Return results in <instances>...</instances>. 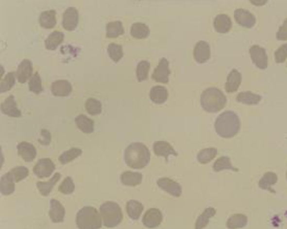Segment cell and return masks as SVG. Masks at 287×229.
<instances>
[{
    "label": "cell",
    "instance_id": "cell-1",
    "mask_svg": "<svg viewBox=\"0 0 287 229\" xmlns=\"http://www.w3.org/2000/svg\"><path fill=\"white\" fill-rule=\"evenodd\" d=\"M150 152L143 143H133L130 144L125 151V161L132 169L140 170L149 164Z\"/></svg>",
    "mask_w": 287,
    "mask_h": 229
},
{
    "label": "cell",
    "instance_id": "cell-2",
    "mask_svg": "<svg viewBox=\"0 0 287 229\" xmlns=\"http://www.w3.org/2000/svg\"><path fill=\"white\" fill-rule=\"evenodd\" d=\"M215 130L221 137L232 138L240 130V120L238 115L232 111L223 112L216 119Z\"/></svg>",
    "mask_w": 287,
    "mask_h": 229
},
{
    "label": "cell",
    "instance_id": "cell-3",
    "mask_svg": "<svg viewBox=\"0 0 287 229\" xmlns=\"http://www.w3.org/2000/svg\"><path fill=\"white\" fill-rule=\"evenodd\" d=\"M201 103L204 111L218 113L227 104V98L221 90L211 87L204 90L201 94Z\"/></svg>",
    "mask_w": 287,
    "mask_h": 229
},
{
    "label": "cell",
    "instance_id": "cell-4",
    "mask_svg": "<svg viewBox=\"0 0 287 229\" xmlns=\"http://www.w3.org/2000/svg\"><path fill=\"white\" fill-rule=\"evenodd\" d=\"M76 224L80 229H99L103 223L100 212L92 206H85L78 212Z\"/></svg>",
    "mask_w": 287,
    "mask_h": 229
},
{
    "label": "cell",
    "instance_id": "cell-5",
    "mask_svg": "<svg viewBox=\"0 0 287 229\" xmlns=\"http://www.w3.org/2000/svg\"><path fill=\"white\" fill-rule=\"evenodd\" d=\"M101 216L102 223L106 228L112 229L121 223L123 221V212L120 206L114 201H107L100 206Z\"/></svg>",
    "mask_w": 287,
    "mask_h": 229
},
{
    "label": "cell",
    "instance_id": "cell-6",
    "mask_svg": "<svg viewBox=\"0 0 287 229\" xmlns=\"http://www.w3.org/2000/svg\"><path fill=\"white\" fill-rule=\"evenodd\" d=\"M55 169V164L51 159L44 158L38 160L34 167V173L38 178H46L51 177Z\"/></svg>",
    "mask_w": 287,
    "mask_h": 229
},
{
    "label": "cell",
    "instance_id": "cell-7",
    "mask_svg": "<svg viewBox=\"0 0 287 229\" xmlns=\"http://www.w3.org/2000/svg\"><path fill=\"white\" fill-rule=\"evenodd\" d=\"M170 70L169 67L168 60L163 57L159 61V65L157 66L152 74V79L158 83H167L169 82V76Z\"/></svg>",
    "mask_w": 287,
    "mask_h": 229
},
{
    "label": "cell",
    "instance_id": "cell-8",
    "mask_svg": "<svg viewBox=\"0 0 287 229\" xmlns=\"http://www.w3.org/2000/svg\"><path fill=\"white\" fill-rule=\"evenodd\" d=\"M157 184L159 186V188H161L162 190L168 193L169 195H172L174 197H180L183 193V189L181 185L175 181V180L168 178V177H163L160 178L157 181Z\"/></svg>",
    "mask_w": 287,
    "mask_h": 229
},
{
    "label": "cell",
    "instance_id": "cell-9",
    "mask_svg": "<svg viewBox=\"0 0 287 229\" xmlns=\"http://www.w3.org/2000/svg\"><path fill=\"white\" fill-rule=\"evenodd\" d=\"M79 24V11L75 7H68L64 11L63 27L67 31L75 30Z\"/></svg>",
    "mask_w": 287,
    "mask_h": 229
},
{
    "label": "cell",
    "instance_id": "cell-10",
    "mask_svg": "<svg viewBox=\"0 0 287 229\" xmlns=\"http://www.w3.org/2000/svg\"><path fill=\"white\" fill-rule=\"evenodd\" d=\"M163 215L159 209L151 208L146 212L143 215L142 222L147 228L154 229L160 225L162 222Z\"/></svg>",
    "mask_w": 287,
    "mask_h": 229
},
{
    "label": "cell",
    "instance_id": "cell-11",
    "mask_svg": "<svg viewBox=\"0 0 287 229\" xmlns=\"http://www.w3.org/2000/svg\"><path fill=\"white\" fill-rule=\"evenodd\" d=\"M194 60L201 64L206 63L208 60L210 59L211 48L207 42L203 41V40L198 42L194 46Z\"/></svg>",
    "mask_w": 287,
    "mask_h": 229
},
{
    "label": "cell",
    "instance_id": "cell-12",
    "mask_svg": "<svg viewBox=\"0 0 287 229\" xmlns=\"http://www.w3.org/2000/svg\"><path fill=\"white\" fill-rule=\"evenodd\" d=\"M33 72H34V66L31 61L28 59L21 61L16 72L18 82L21 83H26L34 75Z\"/></svg>",
    "mask_w": 287,
    "mask_h": 229
},
{
    "label": "cell",
    "instance_id": "cell-13",
    "mask_svg": "<svg viewBox=\"0 0 287 229\" xmlns=\"http://www.w3.org/2000/svg\"><path fill=\"white\" fill-rule=\"evenodd\" d=\"M235 19L238 24L246 28H252L256 23V17L245 9L236 10Z\"/></svg>",
    "mask_w": 287,
    "mask_h": 229
},
{
    "label": "cell",
    "instance_id": "cell-14",
    "mask_svg": "<svg viewBox=\"0 0 287 229\" xmlns=\"http://www.w3.org/2000/svg\"><path fill=\"white\" fill-rule=\"evenodd\" d=\"M249 52L254 64L261 69H265L268 66V58L265 50L257 45H253V47H251Z\"/></svg>",
    "mask_w": 287,
    "mask_h": 229
},
{
    "label": "cell",
    "instance_id": "cell-15",
    "mask_svg": "<svg viewBox=\"0 0 287 229\" xmlns=\"http://www.w3.org/2000/svg\"><path fill=\"white\" fill-rule=\"evenodd\" d=\"M1 111L4 114L12 118H20L21 116V112L17 108V101L15 100L14 96L12 95L3 101V103L1 104Z\"/></svg>",
    "mask_w": 287,
    "mask_h": 229
},
{
    "label": "cell",
    "instance_id": "cell-16",
    "mask_svg": "<svg viewBox=\"0 0 287 229\" xmlns=\"http://www.w3.org/2000/svg\"><path fill=\"white\" fill-rule=\"evenodd\" d=\"M73 87L69 81L65 80H56L51 84L52 94L55 97L59 98H65L69 96L72 92Z\"/></svg>",
    "mask_w": 287,
    "mask_h": 229
},
{
    "label": "cell",
    "instance_id": "cell-17",
    "mask_svg": "<svg viewBox=\"0 0 287 229\" xmlns=\"http://www.w3.org/2000/svg\"><path fill=\"white\" fill-rule=\"evenodd\" d=\"M152 148H153V152L155 153V155L159 157H164L166 161H168V157L170 155H173V156L178 155V153L174 149L173 147L165 141L155 142Z\"/></svg>",
    "mask_w": 287,
    "mask_h": 229
},
{
    "label": "cell",
    "instance_id": "cell-18",
    "mask_svg": "<svg viewBox=\"0 0 287 229\" xmlns=\"http://www.w3.org/2000/svg\"><path fill=\"white\" fill-rule=\"evenodd\" d=\"M50 218L54 223H61L64 221L65 217V208L58 200H51V209L49 211Z\"/></svg>",
    "mask_w": 287,
    "mask_h": 229
},
{
    "label": "cell",
    "instance_id": "cell-19",
    "mask_svg": "<svg viewBox=\"0 0 287 229\" xmlns=\"http://www.w3.org/2000/svg\"><path fill=\"white\" fill-rule=\"evenodd\" d=\"M17 152L19 156L21 157L28 163L34 161L37 155V150L35 147L28 142H21L19 143L17 145Z\"/></svg>",
    "mask_w": 287,
    "mask_h": 229
},
{
    "label": "cell",
    "instance_id": "cell-20",
    "mask_svg": "<svg viewBox=\"0 0 287 229\" xmlns=\"http://www.w3.org/2000/svg\"><path fill=\"white\" fill-rule=\"evenodd\" d=\"M241 81H242L241 73L236 69H233L228 74V79L225 83V90L228 93L236 92L239 88Z\"/></svg>",
    "mask_w": 287,
    "mask_h": 229
},
{
    "label": "cell",
    "instance_id": "cell-21",
    "mask_svg": "<svg viewBox=\"0 0 287 229\" xmlns=\"http://www.w3.org/2000/svg\"><path fill=\"white\" fill-rule=\"evenodd\" d=\"M213 26L219 33H227L232 28V21L227 15H218L215 18Z\"/></svg>",
    "mask_w": 287,
    "mask_h": 229
},
{
    "label": "cell",
    "instance_id": "cell-22",
    "mask_svg": "<svg viewBox=\"0 0 287 229\" xmlns=\"http://www.w3.org/2000/svg\"><path fill=\"white\" fill-rule=\"evenodd\" d=\"M16 190V180L10 172L4 174L0 180V191L3 195H11Z\"/></svg>",
    "mask_w": 287,
    "mask_h": 229
},
{
    "label": "cell",
    "instance_id": "cell-23",
    "mask_svg": "<svg viewBox=\"0 0 287 229\" xmlns=\"http://www.w3.org/2000/svg\"><path fill=\"white\" fill-rule=\"evenodd\" d=\"M149 98L155 104H162L168 98V91L166 88L161 85L152 87L149 92Z\"/></svg>",
    "mask_w": 287,
    "mask_h": 229
},
{
    "label": "cell",
    "instance_id": "cell-24",
    "mask_svg": "<svg viewBox=\"0 0 287 229\" xmlns=\"http://www.w3.org/2000/svg\"><path fill=\"white\" fill-rule=\"evenodd\" d=\"M61 179V174L55 173L48 181H38L37 188L42 196H48L51 193L52 189L55 187V185Z\"/></svg>",
    "mask_w": 287,
    "mask_h": 229
},
{
    "label": "cell",
    "instance_id": "cell-25",
    "mask_svg": "<svg viewBox=\"0 0 287 229\" xmlns=\"http://www.w3.org/2000/svg\"><path fill=\"white\" fill-rule=\"evenodd\" d=\"M122 184L128 187H135L141 184L142 181V175L139 172L125 171L120 176Z\"/></svg>",
    "mask_w": 287,
    "mask_h": 229
},
{
    "label": "cell",
    "instance_id": "cell-26",
    "mask_svg": "<svg viewBox=\"0 0 287 229\" xmlns=\"http://www.w3.org/2000/svg\"><path fill=\"white\" fill-rule=\"evenodd\" d=\"M55 16H56V12L54 10L43 11L38 18L39 24L42 28L45 29H51L56 24Z\"/></svg>",
    "mask_w": 287,
    "mask_h": 229
},
{
    "label": "cell",
    "instance_id": "cell-27",
    "mask_svg": "<svg viewBox=\"0 0 287 229\" xmlns=\"http://www.w3.org/2000/svg\"><path fill=\"white\" fill-rule=\"evenodd\" d=\"M64 40V33L60 31L52 32L45 39V48L49 50H55Z\"/></svg>",
    "mask_w": 287,
    "mask_h": 229
},
{
    "label": "cell",
    "instance_id": "cell-28",
    "mask_svg": "<svg viewBox=\"0 0 287 229\" xmlns=\"http://www.w3.org/2000/svg\"><path fill=\"white\" fill-rule=\"evenodd\" d=\"M77 127L85 134H90L94 131V121L84 114H80L75 118Z\"/></svg>",
    "mask_w": 287,
    "mask_h": 229
},
{
    "label": "cell",
    "instance_id": "cell-29",
    "mask_svg": "<svg viewBox=\"0 0 287 229\" xmlns=\"http://www.w3.org/2000/svg\"><path fill=\"white\" fill-rule=\"evenodd\" d=\"M143 205L137 200H129L126 204V212L132 220H138L143 212Z\"/></svg>",
    "mask_w": 287,
    "mask_h": 229
},
{
    "label": "cell",
    "instance_id": "cell-30",
    "mask_svg": "<svg viewBox=\"0 0 287 229\" xmlns=\"http://www.w3.org/2000/svg\"><path fill=\"white\" fill-rule=\"evenodd\" d=\"M150 30L147 25L142 22H135L131 28V35L133 38L143 39L149 37Z\"/></svg>",
    "mask_w": 287,
    "mask_h": 229
},
{
    "label": "cell",
    "instance_id": "cell-31",
    "mask_svg": "<svg viewBox=\"0 0 287 229\" xmlns=\"http://www.w3.org/2000/svg\"><path fill=\"white\" fill-rule=\"evenodd\" d=\"M107 37L109 38H118L119 36L124 34L125 29L123 27L121 21H111L107 23Z\"/></svg>",
    "mask_w": 287,
    "mask_h": 229
},
{
    "label": "cell",
    "instance_id": "cell-32",
    "mask_svg": "<svg viewBox=\"0 0 287 229\" xmlns=\"http://www.w3.org/2000/svg\"><path fill=\"white\" fill-rule=\"evenodd\" d=\"M217 213V211L212 207H209L204 210L203 213L198 217L197 221L195 222V229H204L209 223V221L211 217H213Z\"/></svg>",
    "mask_w": 287,
    "mask_h": 229
},
{
    "label": "cell",
    "instance_id": "cell-33",
    "mask_svg": "<svg viewBox=\"0 0 287 229\" xmlns=\"http://www.w3.org/2000/svg\"><path fill=\"white\" fill-rule=\"evenodd\" d=\"M236 101L239 103L246 105H256L261 101V97L250 91L240 92L236 98Z\"/></svg>",
    "mask_w": 287,
    "mask_h": 229
},
{
    "label": "cell",
    "instance_id": "cell-34",
    "mask_svg": "<svg viewBox=\"0 0 287 229\" xmlns=\"http://www.w3.org/2000/svg\"><path fill=\"white\" fill-rule=\"evenodd\" d=\"M247 224V217L242 214H235L228 218L227 228L230 229H241Z\"/></svg>",
    "mask_w": 287,
    "mask_h": 229
},
{
    "label": "cell",
    "instance_id": "cell-35",
    "mask_svg": "<svg viewBox=\"0 0 287 229\" xmlns=\"http://www.w3.org/2000/svg\"><path fill=\"white\" fill-rule=\"evenodd\" d=\"M213 170L216 172H219L223 170H230L233 171H238V169L233 166L231 160L227 156H222L217 160L213 164Z\"/></svg>",
    "mask_w": 287,
    "mask_h": 229
},
{
    "label": "cell",
    "instance_id": "cell-36",
    "mask_svg": "<svg viewBox=\"0 0 287 229\" xmlns=\"http://www.w3.org/2000/svg\"><path fill=\"white\" fill-rule=\"evenodd\" d=\"M82 154V150L79 147H72L66 152H64L63 154H61L59 157L60 163L62 164H67L72 162L73 160H76Z\"/></svg>",
    "mask_w": 287,
    "mask_h": 229
},
{
    "label": "cell",
    "instance_id": "cell-37",
    "mask_svg": "<svg viewBox=\"0 0 287 229\" xmlns=\"http://www.w3.org/2000/svg\"><path fill=\"white\" fill-rule=\"evenodd\" d=\"M218 154V149L215 147H208L204 149L201 150L200 153H198L197 160L202 164H205L214 159Z\"/></svg>",
    "mask_w": 287,
    "mask_h": 229
},
{
    "label": "cell",
    "instance_id": "cell-38",
    "mask_svg": "<svg viewBox=\"0 0 287 229\" xmlns=\"http://www.w3.org/2000/svg\"><path fill=\"white\" fill-rule=\"evenodd\" d=\"M107 53L111 59L114 61V63H118L124 56L123 47L120 45H117L115 43H112L107 47Z\"/></svg>",
    "mask_w": 287,
    "mask_h": 229
},
{
    "label": "cell",
    "instance_id": "cell-39",
    "mask_svg": "<svg viewBox=\"0 0 287 229\" xmlns=\"http://www.w3.org/2000/svg\"><path fill=\"white\" fill-rule=\"evenodd\" d=\"M16 79H17V73L15 72L8 73L0 83V92L4 93L11 90L15 84H16Z\"/></svg>",
    "mask_w": 287,
    "mask_h": 229
},
{
    "label": "cell",
    "instance_id": "cell-40",
    "mask_svg": "<svg viewBox=\"0 0 287 229\" xmlns=\"http://www.w3.org/2000/svg\"><path fill=\"white\" fill-rule=\"evenodd\" d=\"M85 109L90 115H99L101 113L102 108L100 101L95 98H89L85 102Z\"/></svg>",
    "mask_w": 287,
    "mask_h": 229
},
{
    "label": "cell",
    "instance_id": "cell-41",
    "mask_svg": "<svg viewBox=\"0 0 287 229\" xmlns=\"http://www.w3.org/2000/svg\"><path fill=\"white\" fill-rule=\"evenodd\" d=\"M150 63L148 61H142L136 66V78L139 82L145 81L149 77Z\"/></svg>",
    "mask_w": 287,
    "mask_h": 229
},
{
    "label": "cell",
    "instance_id": "cell-42",
    "mask_svg": "<svg viewBox=\"0 0 287 229\" xmlns=\"http://www.w3.org/2000/svg\"><path fill=\"white\" fill-rule=\"evenodd\" d=\"M28 87H29L30 91L36 95L40 94L43 91L41 78L38 72H36L32 76L31 79L29 80V83H28Z\"/></svg>",
    "mask_w": 287,
    "mask_h": 229
},
{
    "label": "cell",
    "instance_id": "cell-43",
    "mask_svg": "<svg viewBox=\"0 0 287 229\" xmlns=\"http://www.w3.org/2000/svg\"><path fill=\"white\" fill-rule=\"evenodd\" d=\"M10 173L14 177L16 182H19L21 180H24L29 175V170L28 168L25 166H17L12 168L10 171Z\"/></svg>",
    "mask_w": 287,
    "mask_h": 229
},
{
    "label": "cell",
    "instance_id": "cell-44",
    "mask_svg": "<svg viewBox=\"0 0 287 229\" xmlns=\"http://www.w3.org/2000/svg\"><path fill=\"white\" fill-rule=\"evenodd\" d=\"M58 190L63 195H68L73 194L75 190V185H74L73 179L70 177H66L60 185Z\"/></svg>",
    "mask_w": 287,
    "mask_h": 229
},
{
    "label": "cell",
    "instance_id": "cell-45",
    "mask_svg": "<svg viewBox=\"0 0 287 229\" xmlns=\"http://www.w3.org/2000/svg\"><path fill=\"white\" fill-rule=\"evenodd\" d=\"M276 175L273 173H268L260 180V187L262 188H269L270 185H273L276 182Z\"/></svg>",
    "mask_w": 287,
    "mask_h": 229
},
{
    "label": "cell",
    "instance_id": "cell-46",
    "mask_svg": "<svg viewBox=\"0 0 287 229\" xmlns=\"http://www.w3.org/2000/svg\"><path fill=\"white\" fill-rule=\"evenodd\" d=\"M287 57V44L281 46L275 52V59L277 63H283Z\"/></svg>",
    "mask_w": 287,
    "mask_h": 229
},
{
    "label": "cell",
    "instance_id": "cell-47",
    "mask_svg": "<svg viewBox=\"0 0 287 229\" xmlns=\"http://www.w3.org/2000/svg\"><path fill=\"white\" fill-rule=\"evenodd\" d=\"M277 38L279 40H287V19L280 27V30L277 33Z\"/></svg>",
    "mask_w": 287,
    "mask_h": 229
},
{
    "label": "cell",
    "instance_id": "cell-48",
    "mask_svg": "<svg viewBox=\"0 0 287 229\" xmlns=\"http://www.w3.org/2000/svg\"><path fill=\"white\" fill-rule=\"evenodd\" d=\"M251 3L255 4V5H262V4H265L266 1H251Z\"/></svg>",
    "mask_w": 287,
    "mask_h": 229
},
{
    "label": "cell",
    "instance_id": "cell-49",
    "mask_svg": "<svg viewBox=\"0 0 287 229\" xmlns=\"http://www.w3.org/2000/svg\"><path fill=\"white\" fill-rule=\"evenodd\" d=\"M3 164H4V155H3V153L1 152V167L3 166Z\"/></svg>",
    "mask_w": 287,
    "mask_h": 229
},
{
    "label": "cell",
    "instance_id": "cell-50",
    "mask_svg": "<svg viewBox=\"0 0 287 229\" xmlns=\"http://www.w3.org/2000/svg\"><path fill=\"white\" fill-rule=\"evenodd\" d=\"M0 67H1V74H0V77L2 78V77H3V75H4V66H0Z\"/></svg>",
    "mask_w": 287,
    "mask_h": 229
}]
</instances>
